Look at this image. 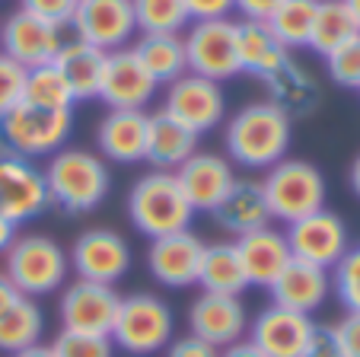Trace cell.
Masks as SVG:
<instances>
[{"mask_svg": "<svg viewBox=\"0 0 360 357\" xmlns=\"http://www.w3.org/2000/svg\"><path fill=\"white\" fill-rule=\"evenodd\" d=\"M262 83H265V89H268V102H274L290 122L293 118H309V115H316L322 106L319 80L300 61H293V58L281 64L274 74H268Z\"/></svg>", "mask_w": 360, "mask_h": 357, "instance_id": "cell-24", "label": "cell"}, {"mask_svg": "<svg viewBox=\"0 0 360 357\" xmlns=\"http://www.w3.org/2000/svg\"><path fill=\"white\" fill-rule=\"evenodd\" d=\"M332 329H335L341 351H345V357H360V313H345Z\"/></svg>", "mask_w": 360, "mask_h": 357, "instance_id": "cell-42", "label": "cell"}, {"mask_svg": "<svg viewBox=\"0 0 360 357\" xmlns=\"http://www.w3.org/2000/svg\"><path fill=\"white\" fill-rule=\"evenodd\" d=\"M22 89H26V68L0 51V115H7L22 102Z\"/></svg>", "mask_w": 360, "mask_h": 357, "instance_id": "cell-39", "label": "cell"}, {"mask_svg": "<svg viewBox=\"0 0 360 357\" xmlns=\"http://www.w3.org/2000/svg\"><path fill=\"white\" fill-rule=\"evenodd\" d=\"M128 217L137 233H143L147 239H160V236L188 230L195 211H191L188 198L179 189L176 173L150 169L147 175H141V179L131 185Z\"/></svg>", "mask_w": 360, "mask_h": 357, "instance_id": "cell-4", "label": "cell"}, {"mask_svg": "<svg viewBox=\"0 0 360 357\" xmlns=\"http://www.w3.org/2000/svg\"><path fill=\"white\" fill-rule=\"evenodd\" d=\"M22 102L39 108H74V93H70L68 80L55 64H41V68L26 70V89H22Z\"/></svg>", "mask_w": 360, "mask_h": 357, "instance_id": "cell-34", "label": "cell"}, {"mask_svg": "<svg viewBox=\"0 0 360 357\" xmlns=\"http://www.w3.org/2000/svg\"><path fill=\"white\" fill-rule=\"evenodd\" d=\"M185 10H188V20L191 23L230 20L233 10H236V0H185Z\"/></svg>", "mask_w": 360, "mask_h": 357, "instance_id": "cell-41", "label": "cell"}, {"mask_svg": "<svg viewBox=\"0 0 360 357\" xmlns=\"http://www.w3.org/2000/svg\"><path fill=\"white\" fill-rule=\"evenodd\" d=\"M316 7H319V0H284V4L268 16V26H271V32L278 35V42L287 51H297V48L309 45Z\"/></svg>", "mask_w": 360, "mask_h": 357, "instance_id": "cell-33", "label": "cell"}, {"mask_svg": "<svg viewBox=\"0 0 360 357\" xmlns=\"http://www.w3.org/2000/svg\"><path fill=\"white\" fill-rule=\"evenodd\" d=\"M10 357H55V351H51V344H32V348H26V351H16V354H10Z\"/></svg>", "mask_w": 360, "mask_h": 357, "instance_id": "cell-49", "label": "cell"}, {"mask_svg": "<svg viewBox=\"0 0 360 357\" xmlns=\"http://www.w3.org/2000/svg\"><path fill=\"white\" fill-rule=\"evenodd\" d=\"M172 332H176V316L166 300H160L157 294H131L118 303L109 338L124 354L150 357L172 342Z\"/></svg>", "mask_w": 360, "mask_h": 357, "instance_id": "cell-7", "label": "cell"}, {"mask_svg": "<svg viewBox=\"0 0 360 357\" xmlns=\"http://www.w3.org/2000/svg\"><path fill=\"white\" fill-rule=\"evenodd\" d=\"M204 239L191 230H179V233L150 239L147 249V268L166 287H191L198 284V268H201L204 256Z\"/></svg>", "mask_w": 360, "mask_h": 357, "instance_id": "cell-19", "label": "cell"}, {"mask_svg": "<svg viewBox=\"0 0 360 357\" xmlns=\"http://www.w3.org/2000/svg\"><path fill=\"white\" fill-rule=\"evenodd\" d=\"M236 243V252L243 258L245 277H249V287H271L274 277L287 268L290 262V246H287L284 230H274L271 223L268 227H259L252 233H243L233 239Z\"/></svg>", "mask_w": 360, "mask_h": 357, "instance_id": "cell-23", "label": "cell"}, {"mask_svg": "<svg viewBox=\"0 0 360 357\" xmlns=\"http://www.w3.org/2000/svg\"><path fill=\"white\" fill-rule=\"evenodd\" d=\"M284 236H287V246H290L293 258L319 265V268H328V271H332L335 265H338V258L351 249V246H347L345 220L328 208L316 211V214L303 217V220L287 223Z\"/></svg>", "mask_w": 360, "mask_h": 357, "instance_id": "cell-13", "label": "cell"}, {"mask_svg": "<svg viewBox=\"0 0 360 357\" xmlns=\"http://www.w3.org/2000/svg\"><path fill=\"white\" fill-rule=\"evenodd\" d=\"M68 29L74 32V39L105 54L118 51V48H128L137 32L134 7L131 0H77Z\"/></svg>", "mask_w": 360, "mask_h": 357, "instance_id": "cell-10", "label": "cell"}, {"mask_svg": "<svg viewBox=\"0 0 360 357\" xmlns=\"http://www.w3.org/2000/svg\"><path fill=\"white\" fill-rule=\"evenodd\" d=\"M262 189H265L271 220L284 223V227L322 211L328 195L326 175L319 173V166H313L309 160H293V156H284L268 169Z\"/></svg>", "mask_w": 360, "mask_h": 357, "instance_id": "cell-6", "label": "cell"}, {"mask_svg": "<svg viewBox=\"0 0 360 357\" xmlns=\"http://www.w3.org/2000/svg\"><path fill=\"white\" fill-rule=\"evenodd\" d=\"M198 284H201L204 294H226V296H239L249 287V277H245L236 243L204 246L201 268H198Z\"/></svg>", "mask_w": 360, "mask_h": 357, "instance_id": "cell-29", "label": "cell"}, {"mask_svg": "<svg viewBox=\"0 0 360 357\" xmlns=\"http://www.w3.org/2000/svg\"><path fill=\"white\" fill-rule=\"evenodd\" d=\"M195 150H198V134L191 128L176 122L163 108L157 115H147V154H143V160L153 169L176 173Z\"/></svg>", "mask_w": 360, "mask_h": 357, "instance_id": "cell-25", "label": "cell"}, {"mask_svg": "<svg viewBox=\"0 0 360 357\" xmlns=\"http://www.w3.org/2000/svg\"><path fill=\"white\" fill-rule=\"evenodd\" d=\"M345 4H347V10H351L354 23H357V29H360V0H345Z\"/></svg>", "mask_w": 360, "mask_h": 357, "instance_id": "cell-51", "label": "cell"}, {"mask_svg": "<svg viewBox=\"0 0 360 357\" xmlns=\"http://www.w3.org/2000/svg\"><path fill=\"white\" fill-rule=\"evenodd\" d=\"M160 83L147 74V68L141 64V58L134 54V48H118V51L105 54L102 64V80H99V96L109 108H147V102H153Z\"/></svg>", "mask_w": 360, "mask_h": 357, "instance_id": "cell-16", "label": "cell"}, {"mask_svg": "<svg viewBox=\"0 0 360 357\" xmlns=\"http://www.w3.org/2000/svg\"><path fill=\"white\" fill-rule=\"evenodd\" d=\"M303 357H345V351H341L332 325H316L313 338H309V344H306V351H303Z\"/></svg>", "mask_w": 360, "mask_h": 357, "instance_id": "cell-43", "label": "cell"}, {"mask_svg": "<svg viewBox=\"0 0 360 357\" xmlns=\"http://www.w3.org/2000/svg\"><path fill=\"white\" fill-rule=\"evenodd\" d=\"M137 32H182L188 26L185 0H131Z\"/></svg>", "mask_w": 360, "mask_h": 357, "instance_id": "cell-35", "label": "cell"}, {"mask_svg": "<svg viewBox=\"0 0 360 357\" xmlns=\"http://www.w3.org/2000/svg\"><path fill=\"white\" fill-rule=\"evenodd\" d=\"M74 7H77V0H20V10H26V13L39 16L45 23L64 26V29H68L70 16H74Z\"/></svg>", "mask_w": 360, "mask_h": 357, "instance_id": "cell-40", "label": "cell"}, {"mask_svg": "<svg viewBox=\"0 0 360 357\" xmlns=\"http://www.w3.org/2000/svg\"><path fill=\"white\" fill-rule=\"evenodd\" d=\"M188 329L191 335L204 338L214 348H230V344L243 342L249 332V316L239 296L226 294H204L198 296L188 310Z\"/></svg>", "mask_w": 360, "mask_h": 357, "instance_id": "cell-20", "label": "cell"}, {"mask_svg": "<svg viewBox=\"0 0 360 357\" xmlns=\"http://www.w3.org/2000/svg\"><path fill=\"white\" fill-rule=\"evenodd\" d=\"M332 290L345 313H360V246H351L332 268Z\"/></svg>", "mask_w": 360, "mask_h": 357, "instance_id": "cell-36", "label": "cell"}, {"mask_svg": "<svg viewBox=\"0 0 360 357\" xmlns=\"http://www.w3.org/2000/svg\"><path fill=\"white\" fill-rule=\"evenodd\" d=\"M55 357H112L115 344L109 335H80V332H58L51 344Z\"/></svg>", "mask_w": 360, "mask_h": 357, "instance_id": "cell-37", "label": "cell"}, {"mask_svg": "<svg viewBox=\"0 0 360 357\" xmlns=\"http://www.w3.org/2000/svg\"><path fill=\"white\" fill-rule=\"evenodd\" d=\"M347 179H351V189H354V195L360 198V156L351 163V173H347Z\"/></svg>", "mask_w": 360, "mask_h": 357, "instance_id": "cell-50", "label": "cell"}, {"mask_svg": "<svg viewBox=\"0 0 360 357\" xmlns=\"http://www.w3.org/2000/svg\"><path fill=\"white\" fill-rule=\"evenodd\" d=\"M163 112L172 115L176 122H182L185 128H191L201 137L224 122V115H226L224 87L217 80H207V77L182 74L166 89Z\"/></svg>", "mask_w": 360, "mask_h": 357, "instance_id": "cell-11", "label": "cell"}, {"mask_svg": "<svg viewBox=\"0 0 360 357\" xmlns=\"http://www.w3.org/2000/svg\"><path fill=\"white\" fill-rule=\"evenodd\" d=\"M118 303H122V294L115 287L77 277L61 294V306H58L61 329L80 332V335H109L118 316Z\"/></svg>", "mask_w": 360, "mask_h": 357, "instance_id": "cell-12", "label": "cell"}, {"mask_svg": "<svg viewBox=\"0 0 360 357\" xmlns=\"http://www.w3.org/2000/svg\"><path fill=\"white\" fill-rule=\"evenodd\" d=\"M217 223L224 230H230L233 236L252 233L259 227L271 223V211L265 201V189H262V179H236L230 185V192L224 195V201L214 211Z\"/></svg>", "mask_w": 360, "mask_h": 357, "instance_id": "cell-26", "label": "cell"}, {"mask_svg": "<svg viewBox=\"0 0 360 357\" xmlns=\"http://www.w3.org/2000/svg\"><path fill=\"white\" fill-rule=\"evenodd\" d=\"M166 357H220V348L207 344L198 335H182L166 344Z\"/></svg>", "mask_w": 360, "mask_h": 357, "instance_id": "cell-44", "label": "cell"}, {"mask_svg": "<svg viewBox=\"0 0 360 357\" xmlns=\"http://www.w3.org/2000/svg\"><path fill=\"white\" fill-rule=\"evenodd\" d=\"M64 39H68L64 26L45 23V20H39V16L26 13V10L10 13L7 20H4V26H0V51L10 54V58L26 70L55 61V54L61 51Z\"/></svg>", "mask_w": 360, "mask_h": 357, "instance_id": "cell-14", "label": "cell"}, {"mask_svg": "<svg viewBox=\"0 0 360 357\" xmlns=\"http://www.w3.org/2000/svg\"><path fill=\"white\" fill-rule=\"evenodd\" d=\"M74 131V108H39L20 102L0 115V154L20 160H41L68 147Z\"/></svg>", "mask_w": 360, "mask_h": 357, "instance_id": "cell-3", "label": "cell"}, {"mask_svg": "<svg viewBox=\"0 0 360 357\" xmlns=\"http://www.w3.org/2000/svg\"><path fill=\"white\" fill-rule=\"evenodd\" d=\"M41 332H45L41 306L35 303L32 296H20L0 316V351L4 354H16V351L32 348V344L41 342Z\"/></svg>", "mask_w": 360, "mask_h": 357, "instance_id": "cell-32", "label": "cell"}, {"mask_svg": "<svg viewBox=\"0 0 360 357\" xmlns=\"http://www.w3.org/2000/svg\"><path fill=\"white\" fill-rule=\"evenodd\" d=\"M48 208L51 201H48V185L41 169L20 156L0 154V214L20 227V223L45 214Z\"/></svg>", "mask_w": 360, "mask_h": 357, "instance_id": "cell-15", "label": "cell"}, {"mask_svg": "<svg viewBox=\"0 0 360 357\" xmlns=\"http://www.w3.org/2000/svg\"><path fill=\"white\" fill-rule=\"evenodd\" d=\"M16 223L13 220H7V217L0 214V256H4V252L10 249V246H13V239H16Z\"/></svg>", "mask_w": 360, "mask_h": 357, "instance_id": "cell-48", "label": "cell"}, {"mask_svg": "<svg viewBox=\"0 0 360 357\" xmlns=\"http://www.w3.org/2000/svg\"><path fill=\"white\" fill-rule=\"evenodd\" d=\"M131 48L157 83H172L188 74L182 32H143Z\"/></svg>", "mask_w": 360, "mask_h": 357, "instance_id": "cell-30", "label": "cell"}, {"mask_svg": "<svg viewBox=\"0 0 360 357\" xmlns=\"http://www.w3.org/2000/svg\"><path fill=\"white\" fill-rule=\"evenodd\" d=\"M230 163L245 169H271L290 147V118L274 102H249L226 122Z\"/></svg>", "mask_w": 360, "mask_h": 357, "instance_id": "cell-2", "label": "cell"}, {"mask_svg": "<svg viewBox=\"0 0 360 357\" xmlns=\"http://www.w3.org/2000/svg\"><path fill=\"white\" fill-rule=\"evenodd\" d=\"M188 74L207 77V80H230L243 74L236 51V23L233 20H201L188 23L182 35Z\"/></svg>", "mask_w": 360, "mask_h": 357, "instance_id": "cell-8", "label": "cell"}, {"mask_svg": "<svg viewBox=\"0 0 360 357\" xmlns=\"http://www.w3.org/2000/svg\"><path fill=\"white\" fill-rule=\"evenodd\" d=\"M357 23H354L351 10L345 0H319L313 20V32H309V51H316L319 58H328L332 51H338L345 42H351L357 35Z\"/></svg>", "mask_w": 360, "mask_h": 357, "instance_id": "cell-31", "label": "cell"}, {"mask_svg": "<svg viewBox=\"0 0 360 357\" xmlns=\"http://www.w3.org/2000/svg\"><path fill=\"white\" fill-rule=\"evenodd\" d=\"M70 268L77 271V277L96 284H109L115 287L124 275L131 271V246L118 230L109 227H93L83 230L74 239L68 252Z\"/></svg>", "mask_w": 360, "mask_h": 357, "instance_id": "cell-9", "label": "cell"}, {"mask_svg": "<svg viewBox=\"0 0 360 357\" xmlns=\"http://www.w3.org/2000/svg\"><path fill=\"white\" fill-rule=\"evenodd\" d=\"M220 357H265L255 344L249 342V338H243V342L230 344V348H220Z\"/></svg>", "mask_w": 360, "mask_h": 357, "instance_id": "cell-47", "label": "cell"}, {"mask_svg": "<svg viewBox=\"0 0 360 357\" xmlns=\"http://www.w3.org/2000/svg\"><path fill=\"white\" fill-rule=\"evenodd\" d=\"M70 258L58 239L45 233H22L4 252V275L22 296H48L64 287Z\"/></svg>", "mask_w": 360, "mask_h": 357, "instance_id": "cell-5", "label": "cell"}, {"mask_svg": "<svg viewBox=\"0 0 360 357\" xmlns=\"http://www.w3.org/2000/svg\"><path fill=\"white\" fill-rule=\"evenodd\" d=\"M313 316L271 303L252 319L245 335L265 357H303L306 344L313 338Z\"/></svg>", "mask_w": 360, "mask_h": 357, "instance_id": "cell-17", "label": "cell"}, {"mask_svg": "<svg viewBox=\"0 0 360 357\" xmlns=\"http://www.w3.org/2000/svg\"><path fill=\"white\" fill-rule=\"evenodd\" d=\"M176 182L182 195L188 198L191 211H207L214 214L230 185L236 182L233 175V163L224 154H211V150H195L182 166L176 169Z\"/></svg>", "mask_w": 360, "mask_h": 357, "instance_id": "cell-18", "label": "cell"}, {"mask_svg": "<svg viewBox=\"0 0 360 357\" xmlns=\"http://www.w3.org/2000/svg\"><path fill=\"white\" fill-rule=\"evenodd\" d=\"M328 77L345 89H360V32L326 58Z\"/></svg>", "mask_w": 360, "mask_h": 357, "instance_id": "cell-38", "label": "cell"}, {"mask_svg": "<svg viewBox=\"0 0 360 357\" xmlns=\"http://www.w3.org/2000/svg\"><path fill=\"white\" fill-rule=\"evenodd\" d=\"M281 4H284V0H236V10L243 13V20L268 23V16H271Z\"/></svg>", "mask_w": 360, "mask_h": 357, "instance_id": "cell-45", "label": "cell"}, {"mask_svg": "<svg viewBox=\"0 0 360 357\" xmlns=\"http://www.w3.org/2000/svg\"><path fill=\"white\" fill-rule=\"evenodd\" d=\"M41 175L48 185V201L64 214H89L109 198L112 189V173L105 160L83 147H61L51 154Z\"/></svg>", "mask_w": 360, "mask_h": 357, "instance_id": "cell-1", "label": "cell"}, {"mask_svg": "<svg viewBox=\"0 0 360 357\" xmlns=\"http://www.w3.org/2000/svg\"><path fill=\"white\" fill-rule=\"evenodd\" d=\"M55 64L61 77L68 80L70 93L77 102H89L99 96V80H102V64H105V51L86 45L80 39H64L61 51L55 54Z\"/></svg>", "mask_w": 360, "mask_h": 357, "instance_id": "cell-28", "label": "cell"}, {"mask_svg": "<svg viewBox=\"0 0 360 357\" xmlns=\"http://www.w3.org/2000/svg\"><path fill=\"white\" fill-rule=\"evenodd\" d=\"M20 296H22V294L13 287V281H10L7 275H0V316H4V313H7L10 306L20 300Z\"/></svg>", "mask_w": 360, "mask_h": 357, "instance_id": "cell-46", "label": "cell"}, {"mask_svg": "<svg viewBox=\"0 0 360 357\" xmlns=\"http://www.w3.org/2000/svg\"><path fill=\"white\" fill-rule=\"evenodd\" d=\"M268 290H271V303L313 316L316 310L326 306L328 294H332V275H328V268L290 258Z\"/></svg>", "mask_w": 360, "mask_h": 357, "instance_id": "cell-21", "label": "cell"}, {"mask_svg": "<svg viewBox=\"0 0 360 357\" xmlns=\"http://www.w3.org/2000/svg\"><path fill=\"white\" fill-rule=\"evenodd\" d=\"M236 51H239V70L265 80L268 74L290 61L293 54L278 42L268 23L259 20H239L236 23Z\"/></svg>", "mask_w": 360, "mask_h": 357, "instance_id": "cell-27", "label": "cell"}, {"mask_svg": "<svg viewBox=\"0 0 360 357\" xmlns=\"http://www.w3.org/2000/svg\"><path fill=\"white\" fill-rule=\"evenodd\" d=\"M99 156L112 163H141L147 154V112L141 108H109L96 128Z\"/></svg>", "mask_w": 360, "mask_h": 357, "instance_id": "cell-22", "label": "cell"}]
</instances>
